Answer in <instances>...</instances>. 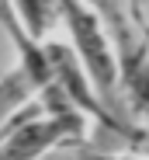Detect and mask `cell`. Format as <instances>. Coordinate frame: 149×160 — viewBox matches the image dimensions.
Segmentation results:
<instances>
[{
	"instance_id": "obj_3",
	"label": "cell",
	"mask_w": 149,
	"mask_h": 160,
	"mask_svg": "<svg viewBox=\"0 0 149 160\" xmlns=\"http://www.w3.org/2000/svg\"><path fill=\"white\" fill-rule=\"evenodd\" d=\"M0 28L11 35L21 63H28V66H35V70H42V73L52 77V59H49V52H45V42H35L28 32L21 28V21H17V14H14V4H11V0H0Z\"/></svg>"
},
{
	"instance_id": "obj_5",
	"label": "cell",
	"mask_w": 149,
	"mask_h": 160,
	"mask_svg": "<svg viewBox=\"0 0 149 160\" xmlns=\"http://www.w3.org/2000/svg\"><path fill=\"white\" fill-rule=\"evenodd\" d=\"M121 87L128 94V104L142 118H149V56H146V45L128 63H121Z\"/></svg>"
},
{
	"instance_id": "obj_2",
	"label": "cell",
	"mask_w": 149,
	"mask_h": 160,
	"mask_svg": "<svg viewBox=\"0 0 149 160\" xmlns=\"http://www.w3.org/2000/svg\"><path fill=\"white\" fill-rule=\"evenodd\" d=\"M63 24L73 38V49H77L80 63L87 66V73L94 80V87L101 91L108 108L114 112L118 84H121V59H118V49H114L108 24L101 21V14L87 0H63Z\"/></svg>"
},
{
	"instance_id": "obj_8",
	"label": "cell",
	"mask_w": 149,
	"mask_h": 160,
	"mask_svg": "<svg viewBox=\"0 0 149 160\" xmlns=\"http://www.w3.org/2000/svg\"><path fill=\"white\" fill-rule=\"evenodd\" d=\"M73 160H135V157H97V153H90V157H73Z\"/></svg>"
},
{
	"instance_id": "obj_1",
	"label": "cell",
	"mask_w": 149,
	"mask_h": 160,
	"mask_svg": "<svg viewBox=\"0 0 149 160\" xmlns=\"http://www.w3.org/2000/svg\"><path fill=\"white\" fill-rule=\"evenodd\" d=\"M87 112L73 104L63 87L49 84L38 104H24L7 122H0V160H42L52 146L83 136Z\"/></svg>"
},
{
	"instance_id": "obj_7",
	"label": "cell",
	"mask_w": 149,
	"mask_h": 160,
	"mask_svg": "<svg viewBox=\"0 0 149 160\" xmlns=\"http://www.w3.org/2000/svg\"><path fill=\"white\" fill-rule=\"evenodd\" d=\"M135 146H139L142 157H149V129H139L135 132Z\"/></svg>"
},
{
	"instance_id": "obj_4",
	"label": "cell",
	"mask_w": 149,
	"mask_h": 160,
	"mask_svg": "<svg viewBox=\"0 0 149 160\" xmlns=\"http://www.w3.org/2000/svg\"><path fill=\"white\" fill-rule=\"evenodd\" d=\"M21 28L35 42H45V35L63 21V0H11Z\"/></svg>"
},
{
	"instance_id": "obj_6",
	"label": "cell",
	"mask_w": 149,
	"mask_h": 160,
	"mask_svg": "<svg viewBox=\"0 0 149 160\" xmlns=\"http://www.w3.org/2000/svg\"><path fill=\"white\" fill-rule=\"evenodd\" d=\"M128 7H132L135 24H146V18H149V0H128Z\"/></svg>"
}]
</instances>
